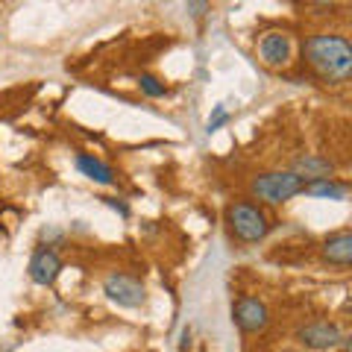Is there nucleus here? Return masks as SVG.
I'll use <instances>...</instances> for the list:
<instances>
[{"label":"nucleus","instance_id":"obj_3","mask_svg":"<svg viewBox=\"0 0 352 352\" xmlns=\"http://www.w3.org/2000/svg\"><path fill=\"white\" fill-rule=\"evenodd\" d=\"M226 223L229 232L244 244H258V241L267 238L270 232V220L261 212V206L250 203V200H235L226 208Z\"/></svg>","mask_w":352,"mask_h":352},{"label":"nucleus","instance_id":"obj_17","mask_svg":"<svg viewBox=\"0 0 352 352\" xmlns=\"http://www.w3.org/2000/svg\"><path fill=\"white\" fill-rule=\"evenodd\" d=\"M188 349H191V326H185L179 338V352H188Z\"/></svg>","mask_w":352,"mask_h":352},{"label":"nucleus","instance_id":"obj_12","mask_svg":"<svg viewBox=\"0 0 352 352\" xmlns=\"http://www.w3.org/2000/svg\"><path fill=\"white\" fill-rule=\"evenodd\" d=\"M302 194L308 197H320V200H344L346 197V185L344 182H338L335 176L332 179H317V182H308Z\"/></svg>","mask_w":352,"mask_h":352},{"label":"nucleus","instance_id":"obj_15","mask_svg":"<svg viewBox=\"0 0 352 352\" xmlns=\"http://www.w3.org/2000/svg\"><path fill=\"white\" fill-rule=\"evenodd\" d=\"M106 206H112L115 212H120V217H129V206L120 203V200H112V197H106Z\"/></svg>","mask_w":352,"mask_h":352},{"label":"nucleus","instance_id":"obj_16","mask_svg":"<svg viewBox=\"0 0 352 352\" xmlns=\"http://www.w3.org/2000/svg\"><path fill=\"white\" fill-rule=\"evenodd\" d=\"M185 9H188V15H194V18H200V15H206V12H208V9H212V6H208V3H188V6H185Z\"/></svg>","mask_w":352,"mask_h":352},{"label":"nucleus","instance_id":"obj_8","mask_svg":"<svg viewBox=\"0 0 352 352\" xmlns=\"http://www.w3.org/2000/svg\"><path fill=\"white\" fill-rule=\"evenodd\" d=\"M30 279L36 282V285H53L59 279V273H62V258H59V252L53 250V247H41L32 252V258H30Z\"/></svg>","mask_w":352,"mask_h":352},{"label":"nucleus","instance_id":"obj_6","mask_svg":"<svg viewBox=\"0 0 352 352\" xmlns=\"http://www.w3.org/2000/svg\"><path fill=\"white\" fill-rule=\"evenodd\" d=\"M340 340H344L340 326L329 323V320H314V323H305V326L296 329V344L305 346V349H314V352L335 349Z\"/></svg>","mask_w":352,"mask_h":352},{"label":"nucleus","instance_id":"obj_2","mask_svg":"<svg viewBox=\"0 0 352 352\" xmlns=\"http://www.w3.org/2000/svg\"><path fill=\"white\" fill-rule=\"evenodd\" d=\"M302 188H305V182L294 170H267V173H258L250 179L252 200H261L270 206L294 200L296 194H302Z\"/></svg>","mask_w":352,"mask_h":352},{"label":"nucleus","instance_id":"obj_11","mask_svg":"<svg viewBox=\"0 0 352 352\" xmlns=\"http://www.w3.org/2000/svg\"><path fill=\"white\" fill-rule=\"evenodd\" d=\"M74 164H76V170H80L82 176H88L91 182H97V185H115V170L109 168L103 159L91 156V153H76Z\"/></svg>","mask_w":352,"mask_h":352},{"label":"nucleus","instance_id":"obj_13","mask_svg":"<svg viewBox=\"0 0 352 352\" xmlns=\"http://www.w3.org/2000/svg\"><path fill=\"white\" fill-rule=\"evenodd\" d=\"M138 88H141V94L153 97V100H162V97H168V85H164L159 76H153V74H141L138 76Z\"/></svg>","mask_w":352,"mask_h":352},{"label":"nucleus","instance_id":"obj_9","mask_svg":"<svg viewBox=\"0 0 352 352\" xmlns=\"http://www.w3.org/2000/svg\"><path fill=\"white\" fill-rule=\"evenodd\" d=\"M291 170L308 185V182H317V179H332L335 162L326 159V156H317V153H305V156H300L294 162Z\"/></svg>","mask_w":352,"mask_h":352},{"label":"nucleus","instance_id":"obj_1","mask_svg":"<svg viewBox=\"0 0 352 352\" xmlns=\"http://www.w3.org/2000/svg\"><path fill=\"white\" fill-rule=\"evenodd\" d=\"M305 59L329 82H346L352 74V47L338 32H317L308 38Z\"/></svg>","mask_w":352,"mask_h":352},{"label":"nucleus","instance_id":"obj_4","mask_svg":"<svg viewBox=\"0 0 352 352\" xmlns=\"http://www.w3.org/2000/svg\"><path fill=\"white\" fill-rule=\"evenodd\" d=\"M103 294L112 302H118L120 308H138V305H144V300H147L144 282L129 276V273H118V270L109 273V276L103 279Z\"/></svg>","mask_w":352,"mask_h":352},{"label":"nucleus","instance_id":"obj_5","mask_svg":"<svg viewBox=\"0 0 352 352\" xmlns=\"http://www.w3.org/2000/svg\"><path fill=\"white\" fill-rule=\"evenodd\" d=\"M232 320H235V326L241 329V332L258 335V332L267 329L270 311H267V305H264L258 296H238V300L232 302Z\"/></svg>","mask_w":352,"mask_h":352},{"label":"nucleus","instance_id":"obj_14","mask_svg":"<svg viewBox=\"0 0 352 352\" xmlns=\"http://www.w3.org/2000/svg\"><path fill=\"white\" fill-rule=\"evenodd\" d=\"M223 124H229V112H226L223 106H217L214 112H212V118H208V124H206V132H208V135H212V132H217V129L223 126Z\"/></svg>","mask_w":352,"mask_h":352},{"label":"nucleus","instance_id":"obj_7","mask_svg":"<svg viewBox=\"0 0 352 352\" xmlns=\"http://www.w3.org/2000/svg\"><path fill=\"white\" fill-rule=\"evenodd\" d=\"M258 56L267 68H285L291 59H294V41L288 32L282 30H270L264 32L261 41H258Z\"/></svg>","mask_w":352,"mask_h":352},{"label":"nucleus","instance_id":"obj_10","mask_svg":"<svg viewBox=\"0 0 352 352\" xmlns=\"http://www.w3.org/2000/svg\"><path fill=\"white\" fill-rule=\"evenodd\" d=\"M323 258L335 267H349L352 264V235L346 232H335L323 241Z\"/></svg>","mask_w":352,"mask_h":352}]
</instances>
